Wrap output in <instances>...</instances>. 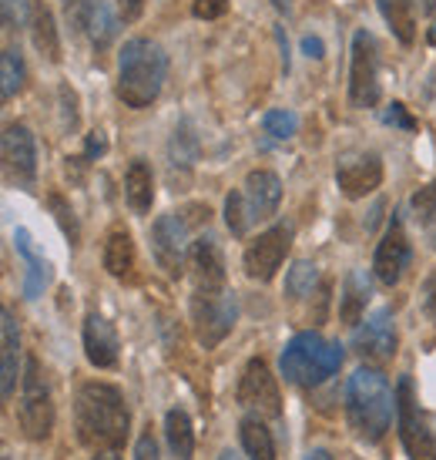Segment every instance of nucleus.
<instances>
[{
    "mask_svg": "<svg viewBox=\"0 0 436 460\" xmlns=\"http://www.w3.org/2000/svg\"><path fill=\"white\" fill-rule=\"evenodd\" d=\"M74 423L77 440L94 450V454H108V450L125 447L131 417L121 390L111 384H84L77 390Z\"/></svg>",
    "mask_w": 436,
    "mask_h": 460,
    "instance_id": "obj_1",
    "label": "nucleus"
},
{
    "mask_svg": "<svg viewBox=\"0 0 436 460\" xmlns=\"http://www.w3.org/2000/svg\"><path fill=\"white\" fill-rule=\"evenodd\" d=\"M393 390L386 384V376L379 370H356L349 376L346 386V417L353 434L376 444L383 440V434L389 430L393 420Z\"/></svg>",
    "mask_w": 436,
    "mask_h": 460,
    "instance_id": "obj_2",
    "label": "nucleus"
},
{
    "mask_svg": "<svg viewBox=\"0 0 436 460\" xmlns=\"http://www.w3.org/2000/svg\"><path fill=\"white\" fill-rule=\"evenodd\" d=\"M168 75L165 51L148 38H131L121 51L118 67V98L128 108H148L161 94Z\"/></svg>",
    "mask_w": 436,
    "mask_h": 460,
    "instance_id": "obj_3",
    "label": "nucleus"
},
{
    "mask_svg": "<svg viewBox=\"0 0 436 460\" xmlns=\"http://www.w3.org/2000/svg\"><path fill=\"white\" fill-rule=\"evenodd\" d=\"M283 376L295 386H319L343 367V346L322 340L319 332H299L283 349Z\"/></svg>",
    "mask_w": 436,
    "mask_h": 460,
    "instance_id": "obj_4",
    "label": "nucleus"
},
{
    "mask_svg": "<svg viewBox=\"0 0 436 460\" xmlns=\"http://www.w3.org/2000/svg\"><path fill=\"white\" fill-rule=\"evenodd\" d=\"M208 205H188L185 212H168L158 216V222L152 226V249L158 266L165 269L168 276H181L185 266V239L195 226L208 222Z\"/></svg>",
    "mask_w": 436,
    "mask_h": 460,
    "instance_id": "obj_5",
    "label": "nucleus"
},
{
    "mask_svg": "<svg viewBox=\"0 0 436 460\" xmlns=\"http://www.w3.org/2000/svg\"><path fill=\"white\" fill-rule=\"evenodd\" d=\"M21 430L31 440H48L54 430V403L51 386H48V373L40 367L38 357H27L24 367V396H21Z\"/></svg>",
    "mask_w": 436,
    "mask_h": 460,
    "instance_id": "obj_6",
    "label": "nucleus"
},
{
    "mask_svg": "<svg viewBox=\"0 0 436 460\" xmlns=\"http://www.w3.org/2000/svg\"><path fill=\"white\" fill-rule=\"evenodd\" d=\"M239 306H235V296L225 289H195L192 296V323L195 336L205 349H215L235 326Z\"/></svg>",
    "mask_w": 436,
    "mask_h": 460,
    "instance_id": "obj_7",
    "label": "nucleus"
},
{
    "mask_svg": "<svg viewBox=\"0 0 436 460\" xmlns=\"http://www.w3.org/2000/svg\"><path fill=\"white\" fill-rule=\"evenodd\" d=\"M349 102H353V108H376L379 104V44L370 31L353 34Z\"/></svg>",
    "mask_w": 436,
    "mask_h": 460,
    "instance_id": "obj_8",
    "label": "nucleus"
},
{
    "mask_svg": "<svg viewBox=\"0 0 436 460\" xmlns=\"http://www.w3.org/2000/svg\"><path fill=\"white\" fill-rule=\"evenodd\" d=\"M397 417H399V440H403L410 460H436V437L426 430L423 417H420L410 376H403L397 386Z\"/></svg>",
    "mask_w": 436,
    "mask_h": 460,
    "instance_id": "obj_9",
    "label": "nucleus"
},
{
    "mask_svg": "<svg viewBox=\"0 0 436 460\" xmlns=\"http://www.w3.org/2000/svg\"><path fill=\"white\" fill-rule=\"evenodd\" d=\"M289 245H292V229L289 226H272L269 232H262L256 243H249V249H245V276L256 282H269L285 262V256H289Z\"/></svg>",
    "mask_w": 436,
    "mask_h": 460,
    "instance_id": "obj_10",
    "label": "nucleus"
},
{
    "mask_svg": "<svg viewBox=\"0 0 436 460\" xmlns=\"http://www.w3.org/2000/svg\"><path fill=\"white\" fill-rule=\"evenodd\" d=\"M4 175L17 189H31L38 179V141L27 125H7L4 131Z\"/></svg>",
    "mask_w": 436,
    "mask_h": 460,
    "instance_id": "obj_11",
    "label": "nucleus"
},
{
    "mask_svg": "<svg viewBox=\"0 0 436 460\" xmlns=\"http://www.w3.org/2000/svg\"><path fill=\"white\" fill-rule=\"evenodd\" d=\"M239 403L245 410H256L258 417H279L283 413V396H279L275 376L269 373L266 359H249L242 384H239Z\"/></svg>",
    "mask_w": 436,
    "mask_h": 460,
    "instance_id": "obj_12",
    "label": "nucleus"
},
{
    "mask_svg": "<svg viewBox=\"0 0 436 460\" xmlns=\"http://www.w3.org/2000/svg\"><path fill=\"white\" fill-rule=\"evenodd\" d=\"M397 346H399V336H397V323H393V313L389 309H376L370 320L362 323L356 336H353V349L360 353L366 363H389V359L397 357Z\"/></svg>",
    "mask_w": 436,
    "mask_h": 460,
    "instance_id": "obj_13",
    "label": "nucleus"
},
{
    "mask_svg": "<svg viewBox=\"0 0 436 460\" xmlns=\"http://www.w3.org/2000/svg\"><path fill=\"white\" fill-rule=\"evenodd\" d=\"M71 24L94 44V51H104L118 34V21L104 0H65Z\"/></svg>",
    "mask_w": 436,
    "mask_h": 460,
    "instance_id": "obj_14",
    "label": "nucleus"
},
{
    "mask_svg": "<svg viewBox=\"0 0 436 460\" xmlns=\"http://www.w3.org/2000/svg\"><path fill=\"white\" fill-rule=\"evenodd\" d=\"M336 181H339V189H343L346 199H366L383 181V162H379V155L372 152L343 155L339 165H336Z\"/></svg>",
    "mask_w": 436,
    "mask_h": 460,
    "instance_id": "obj_15",
    "label": "nucleus"
},
{
    "mask_svg": "<svg viewBox=\"0 0 436 460\" xmlns=\"http://www.w3.org/2000/svg\"><path fill=\"white\" fill-rule=\"evenodd\" d=\"M410 266V239H406V229H403V222L393 218L389 222V229H386L383 243L376 249V279L383 282V286H397L403 279V272Z\"/></svg>",
    "mask_w": 436,
    "mask_h": 460,
    "instance_id": "obj_16",
    "label": "nucleus"
},
{
    "mask_svg": "<svg viewBox=\"0 0 436 460\" xmlns=\"http://www.w3.org/2000/svg\"><path fill=\"white\" fill-rule=\"evenodd\" d=\"M242 202H245V216H249L252 226L272 218L275 208H279V202H283V181H279V175H275V172H266V168L252 172L242 185Z\"/></svg>",
    "mask_w": 436,
    "mask_h": 460,
    "instance_id": "obj_17",
    "label": "nucleus"
},
{
    "mask_svg": "<svg viewBox=\"0 0 436 460\" xmlns=\"http://www.w3.org/2000/svg\"><path fill=\"white\" fill-rule=\"evenodd\" d=\"M118 330L104 320L101 313H88L84 320V353H88V363L98 367V370H111L118 367Z\"/></svg>",
    "mask_w": 436,
    "mask_h": 460,
    "instance_id": "obj_18",
    "label": "nucleus"
},
{
    "mask_svg": "<svg viewBox=\"0 0 436 460\" xmlns=\"http://www.w3.org/2000/svg\"><path fill=\"white\" fill-rule=\"evenodd\" d=\"M188 269H192L195 289H225V259L215 239H198L188 249Z\"/></svg>",
    "mask_w": 436,
    "mask_h": 460,
    "instance_id": "obj_19",
    "label": "nucleus"
},
{
    "mask_svg": "<svg viewBox=\"0 0 436 460\" xmlns=\"http://www.w3.org/2000/svg\"><path fill=\"white\" fill-rule=\"evenodd\" d=\"M104 269L121 282L138 279V252H135V239L125 226H115L104 239Z\"/></svg>",
    "mask_w": 436,
    "mask_h": 460,
    "instance_id": "obj_20",
    "label": "nucleus"
},
{
    "mask_svg": "<svg viewBox=\"0 0 436 460\" xmlns=\"http://www.w3.org/2000/svg\"><path fill=\"white\" fill-rule=\"evenodd\" d=\"M13 249H17V256L24 259V266H27L24 296H27V299H38V296L44 293L48 279H51V262H48V259H44L38 249H34V243H31L27 229L13 232Z\"/></svg>",
    "mask_w": 436,
    "mask_h": 460,
    "instance_id": "obj_21",
    "label": "nucleus"
},
{
    "mask_svg": "<svg viewBox=\"0 0 436 460\" xmlns=\"http://www.w3.org/2000/svg\"><path fill=\"white\" fill-rule=\"evenodd\" d=\"M0 330H4V349H0V390H4V400H11L13 386H17V349H21V336H17V323H13L11 309L0 313Z\"/></svg>",
    "mask_w": 436,
    "mask_h": 460,
    "instance_id": "obj_22",
    "label": "nucleus"
},
{
    "mask_svg": "<svg viewBox=\"0 0 436 460\" xmlns=\"http://www.w3.org/2000/svg\"><path fill=\"white\" fill-rule=\"evenodd\" d=\"M370 279H366V272L360 269H353L343 282V296H339V320L346 323V326H356L362 323V313H366V303H370Z\"/></svg>",
    "mask_w": 436,
    "mask_h": 460,
    "instance_id": "obj_23",
    "label": "nucleus"
},
{
    "mask_svg": "<svg viewBox=\"0 0 436 460\" xmlns=\"http://www.w3.org/2000/svg\"><path fill=\"white\" fill-rule=\"evenodd\" d=\"M125 199H128V205L138 212V216H144V212L152 208L154 175H152V168H148L144 158H135V162L128 165V175H125Z\"/></svg>",
    "mask_w": 436,
    "mask_h": 460,
    "instance_id": "obj_24",
    "label": "nucleus"
},
{
    "mask_svg": "<svg viewBox=\"0 0 436 460\" xmlns=\"http://www.w3.org/2000/svg\"><path fill=\"white\" fill-rule=\"evenodd\" d=\"M31 38H34V48H38L48 61H61V40H57V27H54L51 11L34 0L31 4Z\"/></svg>",
    "mask_w": 436,
    "mask_h": 460,
    "instance_id": "obj_25",
    "label": "nucleus"
},
{
    "mask_svg": "<svg viewBox=\"0 0 436 460\" xmlns=\"http://www.w3.org/2000/svg\"><path fill=\"white\" fill-rule=\"evenodd\" d=\"M165 434H168V447H171V457H175V460H192V454H195V434H192V420H188V413H185V410H168Z\"/></svg>",
    "mask_w": 436,
    "mask_h": 460,
    "instance_id": "obj_26",
    "label": "nucleus"
},
{
    "mask_svg": "<svg viewBox=\"0 0 436 460\" xmlns=\"http://www.w3.org/2000/svg\"><path fill=\"white\" fill-rule=\"evenodd\" d=\"M379 13L397 34L399 44H413L416 38V17H413V0H379Z\"/></svg>",
    "mask_w": 436,
    "mask_h": 460,
    "instance_id": "obj_27",
    "label": "nucleus"
},
{
    "mask_svg": "<svg viewBox=\"0 0 436 460\" xmlns=\"http://www.w3.org/2000/svg\"><path fill=\"white\" fill-rule=\"evenodd\" d=\"M242 447L249 460H275V444H272L269 427L256 417L242 420Z\"/></svg>",
    "mask_w": 436,
    "mask_h": 460,
    "instance_id": "obj_28",
    "label": "nucleus"
},
{
    "mask_svg": "<svg viewBox=\"0 0 436 460\" xmlns=\"http://www.w3.org/2000/svg\"><path fill=\"white\" fill-rule=\"evenodd\" d=\"M21 88H24V61H21V51L7 48L0 54V94H4V102H11Z\"/></svg>",
    "mask_w": 436,
    "mask_h": 460,
    "instance_id": "obj_29",
    "label": "nucleus"
},
{
    "mask_svg": "<svg viewBox=\"0 0 436 460\" xmlns=\"http://www.w3.org/2000/svg\"><path fill=\"white\" fill-rule=\"evenodd\" d=\"M316 282H319V266L316 262H295L289 269V276H285V293H289V299H306V296H312Z\"/></svg>",
    "mask_w": 436,
    "mask_h": 460,
    "instance_id": "obj_30",
    "label": "nucleus"
},
{
    "mask_svg": "<svg viewBox=\"0 0 436 460\" xmlns=\"http://www.w3.org/2000/svg\"><path fill=\"white\" fill-rule=\"evenodd\" d=\"M262 128H266V135L275 141H285L292 138L295 128H299V118L292 115V111H285V108H275V111H269V115L262 118Z\"/></svg>",
    "mask_w": 436,
    "mask_h": 460,
    "instance_id": "obj_31",
    "label": "nucleus"
},
{
    "mask_svg": "<svg viewBox=\"0 0 436 460\" xmlns=\"http://www.w3.org/2000/svg\"><path fill=\"white\" fill-rule=\"evenodd\" d=\"M195 155H198V138L192 135V128L188 125H181V128H175V138H171V162L175 165H192Z\"/></svg>",
    "mask_w": 436,
    "mask_h": 460,
    "instance_id": "obj_32",
    "label": "nucleus"
},
{
    "mask_svg": "<svg viewBox=\"0 0 436 460\" xmlns=\"http://www.w3.org/2000/svg\"><path fill=\"white\" fill-rule=\"evenodd\" d=\"M225 222H229L231 235H245V232L252 229V222L245 216L242 192H229V199H225Z\"/></svg>",
    "mask_w": 436,
    "mask_h": 460,
    "instance_id": "obj_33",
    "label": "nucleus"
},
{
    "mask_svg": "<svg viewBox=\"0 0 436 460\" xmlns=\"http://www.w3.org/2000/svg\"><path fill=\"white\" fill-rule=\"evenodd\" d=\"M410 205H413V212H416V218H420L423 226H433L436 222V181L423 185V189L410 199Z\"/></svg>",
    "mask_w": 436,
    "mask_h": 460,
    "instance_id": "obj_34",
    "label": "nucleus"
},
{
    "mask_svg": "<svg viewBox=\"0 0 436 460\" xmlns=\"http://www.w3.org/2000/svg\"><path fill=\"white\" fill-rule=\"evenodd\" d=\"M51 208L57 212V222H61V229H65V235H71V239H77V226H74V212L67 208V202L61 199V195H51Z\"/></svg>",
    "mask_w": 436,
    "mask_h": 460,
    "instance_id": "obj_35",
    "label": "nucleus"
},
{
    "mask_svg": "<svg viewBox=\"0 0 436 460\" xmlns=\"http://www.w3.org/2000/svg\"><path fill=\"white\" fill-rule=\"evenodd\" d=\"M195 17H202V21H215L222 13L229 11V0H195Z\"/></svg>",
    "mask_w": 436,
    "mask_h": 460,
    "instance_id": "obj_36",
    "label": "nucleus"
},
{
    "mask_svg": "<svg viewBox=\"0 0 436 460\" xmlns=\"http://www.w3.org/2000/svg\"><path fill=\"white\" fill-rule=\"evenodd\" d=\"M386 125H399V128H416V121H413L410 115H406V108L399 102H393L389 104V111H386Z\"/></svg>",
    "mask_w": 436,
    "mask_h": 460,
    "instance_id": "obj_37",
    "label": "nucleus"
},
{
    "mask_svg": "<svg viewBox=\"0 0 436 460\" xmlns=\"http://www.w3.org/2000/svg\"><path fill=\"white\" fill-rule=\"evenodd\" d=\"M135 460H158V444H154V434L144 430L138 437V447H135Z\"/></svg>",
    "mask_w": 436,
    "mask_h": 460,
    "instance_id": "obj_38",
    "label": "nucleus"
},
{
    "mask_svg": "<svg viewBox=\"0 0 436 460\" xmlns=\"http://www.w3.org/2000/svg\"><path fill=\"white\" fill-rule=\"evenodd\" d=\"M4 27H13L24 21V0H4Z\"/></svg>",
    "mask_w": 436,
    "mask_h": 460,
    "instance_id": "obj_39",
    "label": "nucleus"
},
{
    "mask_svg": "<svg viewBox=\"0 0 436 460\" xmlns=\"http://www.w3.org/2000/svg\"><path fill=\"white\" fill-rule=\"evenodd\" d=\"M423 309H426V316H430V323L436 326V272L423 286Z\"/></svg>",
    "mask_w": 436,
    "mask_h": 460,
    "instance_id": "obj_40",
    "label": "nucleus"
},
{
    "mask_svg": "<svg viewBox=\"0 0 436 460\" xmlns=\"http://www.w3.org/2000/svg\"><path fill=\"white\" fill-rule=\"evenodd\" d=\"M118 11H121L125 21H138L144 11V0H118Z\"/></svg>",
    "mask_w": 436,
    "mask_h": 460,
    "instance_id": "obj_41",
    "label": "nucleus"
},
{
    "mask_svg": "<svg viewBox=\"0 0 436 460\" xmlns=\"http://www.w3.org/2000/svg\"><path fill=\"white\" fill-rule=\"evenodd\" d=\"M302 51H306L309 58H322V54H326V48H322L319 38H306V40H302Z\"/></svg>",
    "mask_w": 436,
    "mask_h": 460,
    "instance_id": "obj_42",
    "label": "nucleus"
},
{
    "mask_svg": "<svg viewBox=\"0 0 436 460\" xmlns=\"http://www.w3.org/2000/svg\"><path fill=\"white\" fill-rule=\"evenodd\" d=\"M104 145H108V141H104V135H101V131H94V135L88 138V158H94V155H101V152H104Z\"/></svg>",
    "mask_w": 436,
    "mask_h": 460,
    "instance_id": "obj_43",
    "label": "nucleus"
},
{
    "mask_svg": "<svg viewBox=\"0 0 436 460\" xmlns=\"http://www.w3.org/2000/svg\"><path fill=\"white\" fill-rule=\"evenodd\" d=\"M306 460H333V454H329V450H322V447H316V450H309Z\"/></svg>",
    "mask_w": 436,
    "mask_h": 460,
    "instance_id": "obj_44",
    "label": "nucleus"
},
{
    "mask_svg": "<svg viewBox=\"0 0 436 460\" xmlns=\"http://www.w3.org/2000/svg\"><path fill=\"white\" fill-rule=\"evenodd\" d=\"M416 4H420V11H423V13L436 11V0H416Z\"/></svg>",
    "mask_w": 436,
    "mask_h": 460,
    "instance_id": "obj_45",
    "label": "nucleus"
},
{
    "mask_svg": "<svg viewBox=\"0 0 436 460\" xmlns=\"http://www.w3.org/2000/svg\"><path fill=\"white\" fill-rule=\"evenodd\" d=\"M218 460H242V457H239L235 450H222V454H218Z\"/></svg>",
    "mask_w": 436,
    "mask_h": 460,
    "instance_id": "obj_46",
    "label": "nucleus"
},
{
    "mask_svg": "<svg viewBox=\"0 0 436 460\" xmlns=\"http://www.w3.org/2000/svg\"><path fill=\"white\" fill-rule=\"evenodd\" d=\"M275 7H279V11L289 13V11H292V0H275Z\"/></svg>",
    "mask_w": 436,
    "mask_h": 460,
    "instance_id": "obj_47",
    "label": "nucleus"
},
{
    "mask_svg": "<svg viewBox=\"0 0 436 460\" xmlns=\"http://www.w3.org/2000/svg\"><path fill=\"white\" fill-rule=\"evenodd\" d=\"M94 460H118V457H115V450H108V454H98Z\"/></svg>",
    "mask_w": 436,
    "mask_h": 460,
    "instance_id": "obj_48",
    "label": "nucleus"
},
{
    "mask_svg": "<svg viewBox=\"0 0 436 460\" xmlns=\"http://www.w3.org/2000/svg\"><path fill=\"white\" fill-rule=\"evenodd\" d=\"M430 44H433V48H436V24L430 27Z\"/></svg>",
    "mask_w": 436,
    "mask_h": 460,
    "instance_id": "obj_49",
    "label": "nucleus"
}]
</instances>
